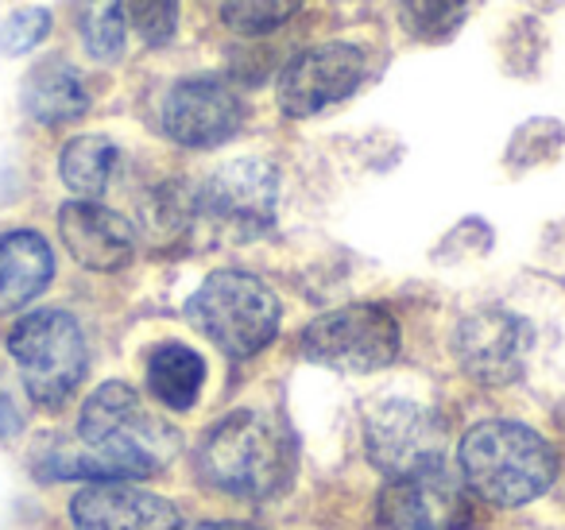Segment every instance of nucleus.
<instances>
[{
  "instance_id": "obj_1",
  "label": "nucleus",
  "mask_w": 565,
  "mask_h": 530,
  "mask_svg": "<svg viewBox=\"0 0 565 530\" xmlns=\"http://www.w3.org/2000/svg\"><path fill=\"white\" fill-rule=\"evenodd\" d=\"M194 468L221 496L271 499L295 476V442L267 414L233 411L202 434Z\"/></svg>"
},
{
  "instance_id": "obj_2",
  "label": "nucleus",
  "mask_w": 565,
  "mask_h": 530,
  "mask_svg": "<svg viewBox=\"0 0 565 530\" xmlns=\"http://www.w3.org/2000/svg\"><path fill=\"white\" fill-rule=\"evenodd\" d=\"M457 465L469 491L484 504L523 507L554 488L562 460L554 445L526 422L488 418L461 437Z\"/></svg>"
},
{
  "instance_id": "obj_3",
  "label": "nucleus",
  "mask_w": 565,
  "mask_h": 530,
  "mask_svg": "<svg viewBox=\"0 0 565 530\" xmlns=\"http://www.w3.org/2000/svg\"><path fill=\"white\" fill-rule=\"evenodd\" d=\"M78 442L102 453L120 480H148L171 465L182 437L143 406L136 388L109 380L82 403Z\"/></svg>"
},
{
  "instance_id": "obj_4",
  "label": "nucleus",
  "mask_w": 565,
  "mask_h": 530,
  "mask_svg": "<svg viewBox=\"0 0 565 530\" xmlns=\"http://www.w3.org/2000/svg\"><path fill=\"white\" fill-rule=\"evenodd\" d=\"M186 318L225 357L248 360L279 337L282 306L279 295L259 275L241 272V267H221V272L205 275L202 287L190 295Z\"/></svg>"
},
{
  "instance_id": "obj_5",
  "label": "nucleus",
  "mask_w": 565,
  "mask_h": 530,
  "mask_svg": "<svg viewBox=\"0 0 565 530\" xmlns=\"http://www.w3.org/2000/svg\"><path fill=\"white\" fill-rule=\"evenodd\" d=\"M9 357L35 406L58 411L74 399L89 372V344L71 310H28L9 329Z\"/></svg>"
},
{
  "instance_id": "obj_6",
  "label": "nucleus",
  "mask_w": 565,
  "mask_h": 530,
  "mask_svg": "<svg viewBox=\"0 0 565 530\" xmlns=\"http://www.w3.org/2000/svg\"><path fill=\"white\" fill-rule=\"evenodd\" d=\"M399 321L380 303H353L315 318L302 329V357L333 372L369 375L399 357Z\"/></svg>"
},
{
  "instance_id": "obj_7",
  "label": "nucleus",
  "mask_w": 565,
  "mask_h": 530,
  "mask_svg": "<svg viewBox=\"0 0 565 530\" xmlns=\"http://www.w3.org/2000/svg\"><path fill=\"white\" fill-rule=\"evenodd\" d=\"M376 519L387 530H472L477 499L469 484L446 465L418 468L407 476H387L376 499Z\"/></svg>"
},
{
  "instance_id": "obj_8",
  "label": "nucleus",
  "mask_w": 565,
  "mask_h": 530,
  "mask_svg": "<svg viewBox=\"0 0 565 530\" xmlns=\"http://www.w3.org/2000/svg\"><path fill=\"white\" fill-rule=\"evenodd\" d=\"M364 78H369V55L356 43L330 40L307 47L282 66L279 82H275V97L291 120H307L349 102L364 86Z\"/></svg>"
},
{
  "instance_id": "obj_9",
  "label": "nucleus",
  "mask_w": 565,
  "mask_h": 530,
  "mask_svg": "<svg viewBox=\"0 0 565 530\" xmlns=\"http://www.w3.org/2000/svg\"><path fill=\"white\" fill-rule=\"evenodd\" d=\"M248 105L221 78H179L159 102V132L190 151H213L244 128Z\"/></svg>"
},
{
  "instance_id": "obj_10",
  "label": "nucleus",
  "mask_w": 565,
  "mask_h": 530,
  "mask_svg": "<svg viewBox=\"0 0 565 530\" xmlns=\"http://www.w3.org/2000/svg\"><path fill=\"white\" fill-rule=\"evenodd\" d=\"M364 449L384 476H407L446 465V426L423 403L380 399L364 414Z\"/></svg>"
},
{
  "instance_id": "obj_11",
  "label": "nucleus",
  "mask_w": 565,
  "mask_h": 530,
  "mask_svg": "<svg viewBox=\"0 0 565 530\" xmlns=\"http://www.w3.org/2000/svg\"><path fill=\"white\" fill-rule=\"evenodd\" d=\"M457 364L484 388H508L526 372L534 352V326L508 306H480L454 333Z\"/></svg>"
},
{
  "instance_id": "obj_12",
  "label": "nucleus",
  "mask_w": 565,
  "mask_h": 530,
  "mask_svg": "<svg viewBox=\"0 0 565 530\" xmlns=\"http://www.w3.org/2000/svg\"><path fill=\"white\" fill-rule=\"evenodd\" d=\"M198 202L228 233L259 236L275 221L279 171L267 159H233L198 190Z\"/></svg>"
},
{
  "instance_id": "obj_13",
  "label": "nucleus",
  "mask_w": 565,
  "mask_h": 530,
  "mask_svg": "<svg viewBox=\"0 0 565 530\" xmlns=\"http://www.w3.org/2000/svg\"><path fill=\"white\" fill-rule=\"evenodd\" d=\"M74 530H179L182 515L171 499L128 480H94L71 499Z\"/></svg>"
},
{
  "instance_id": "obj_14",
  "label": "nucleus",
  "mask_w": 565,
  "mask_h": 530,
  "mask_svg": "<svg viewBox=\"0 0 565 530\" xmlns=\"http://www.w3.org/2000/svg\"><path fill=\"white\" fill-rule=\"evenodd\" d=\"M58 236L86 272H120L136 256V229L97 198H74L58 210Z\"/></svg>"
},
{
  "instance_id": "obj_15",
  "label": "nucleus",
  "mask_w": 565,
  "mask_h": 530,
  "mask_svg": "<svg viewBox=\"0 0 565 530\" xmlns=\"http://www.w3.org/2000/svg\"><path fill=\"white\" fill-rule=\"evenodd\" d=\"M55 279V252L35 229H9L0 236V310H24Z\"/></svg>"
},
{
  "instance_id": "obj_16",
  "label": "nucleus",
  "mask_w": 565,
  "mask_h": 530,
  "mask_svg": "<svg viewBox=\"0 0 565 530\" xmlns=\"http://www.w3.org/2000/svg\"><path fill=\"white\" fill-rule=\"evenodd\" d=\"M94 105L82 71L66 59H43L24 78V109L35 125L58 128L82 120Z\"/></svg>"
},
{
  "instance_id": "obj_17",
  "label": "nucleus",
  "mask_w": 565,
  "mask_h": 530,
  "mask_svg": "<svg viewBox=\"0 0 565 530\" xmlns=\"http://www.w3.org/2000/svg\"><path fill=\"white\" fill-rule=\"evenodd\" d=\"M143 383H148L151 399H159L167 411H190L205 388L202 352L182 341L156 344L148 352V364H143Z\"/></svg>"
},
{
  "instance_id": "obj_18",
  "label": "nucleus",
  "mask_w": 565,
  "mask_h": 530,
  "mask_svg": "<svg viewBox=\"0 0 565 530\" xmlns=\"http://www.w3.org/2000/svg\"><path fill=\"white\" fill-rule=\"evenodd\" d=\"M120 167V148L109 136H74L58 156V179L74 198H102Z\"/></svg>"
},
{
  "instance_id": "obj_19",
  "label": "nucleus",
  "mask_w": 565,
  "mask_h": 530,
  "mask_svg": "<svg viewBox=\"0 0 565 530\" xmlns=\"http://www.w3.org/2000/svg\"><path fill=\"white\" fill-rule=\"evenodd\" d=\"M78 40L94 63H117L128 47V0H74Z\"/></svg>"
},
{
  "instance_id": "obj_20",
  "label": "nucleus",
  "mask_w": 565,
  "mask_h": 530,
  "mask_svg": "<svg viewBox=\"0 0 565 530\" xmlns=\"http://www.w3.org/2000/svg\"><path fill=\"white\" fill-rule=\"evenodd\" d=\"M495 59H500V71L515 82H534L546 71L550 59V35L542 28L539 17H519L508 20L495 35Z\"/></svg>"
},
{
  "instance_id": "obj_21",
  "label": "nucleus",
  "mask_w": 565,
  "mask_h": 530,
  "mask_svg": "<svg viewBox=\"0 0 565 530\" xmlns=\"http://www.w3.org/2000/svg\"><path fill=\"white\" fill-rule=\"evenodd\" d=\"M472 12V0H395V17L407 40L441 47L465 28Z\"/></svg>"
},
{
  "instance_id": "obj_22",
  "label": "nucleus",
  "mask_w": 565,
  "mask_h": 530,
  "mask_svg": "<svg viewBox=\"0 0 565 530\" xmlns=\"http://www.w3.org/2000/svg\"><path fill=\"white\" fill-rule=\"evenodd\" d=\"M565 156V125L557 117H531L503 144V167L515 174L539 171Z\"/></svg>"
},
{
  "instance_id": "obj_23",
  "label": "nucleus",
  "mask_w": 565,
  "mask_h": 530,
  "mask_svg": "<svg viewBox=\"0 0 565 530\" xmlns=\"http://www.w3.org/2000/svg\"><path fill=\"white\" fill-rule=\"evenodd\" d=\"M299 9L302 0H225L221 20H225L228 32L244 35V40H259V35L279 32Z\"/></svg>"
},
{
  "instance_id": "obj_24",
  "label": "nucleus",
  "mask_w": 565,
  "mask_h": 530,
  "mask_svg": "<svg viewBox=\"0 0 565 530\" xmlns=\"http://www.w3.org/2000/svg\"><path fill=\"white\" fill-rule=\"evenodd\" d=\"M47 35H51V9H43V4L17 9L0 24V55H9V59L32 55Z\"/></svg>"
},
{
  "instance_id": "obj_25",
  "label": "nucleus",
  "mask_w": 565,
  "mask_h": 530,
  "mask_svg": "<svg viewBox=\"0 0 565 530\" xmlns=\"http://www.w3.org/2000/svg\"><path fill=\"white\" fill-rule=\"evenodd\" d=\"M128 28L148 47H167L179 32V0H128Z\"/></svg>"
},
{
  "instance_id": "obj_26",
  "label": "nucleus",
  "mask_w": 565,
  "mask_h": 530,
  "mask_svg": "<svg viewBox=\"0 0 565 530\" xmlns=\"http://www.w3.org/2000/svg\"><path fill=\"white\" fill-rule=\"evenodd\" d=\"M488 248H492V225L480 218H465L441 236V244L434 248V264H469L488 256Z\"/></svg>"
},
{
  "instance_id": "obj_27",
  "label": "nucleus",
  "mask_w": 565,
  "mask_h": 530,
  "mask_svg": "<svg viewBox=\"0 0 565 530\" xmlns=\"http://www.w3.org/2000/svg\"><path fill=\"white\" fill-rule=\"evenodd\" d=\"M20 430V411L4 391H0V437H12Z\"/></svg>"
},
{
  "instance_id": "obj_28",
  "label": "nucleus",
  "mask_w": 565,
  "mask_h": 530,
  "mask_svg": "<svg viewBox=\"0 0 565 530\" xmlns=\"http://www.w3.org/2000/svg\"><path fill=\"white\" fill-rule=\"evenodd\" d=\"M186 530H264V527H256V522H194Z\"/></svg>"
},
{
  "instance_id": "obj_29",
  "label": "nucleus",
  "mask_w": 565,
  "mask_h": 530,
  "mask_svg": "<svg viewBox=\"0 0 565 530\" xmlns=\"http://www.w3.org/2000/svg\"><path fill=\"white\" fill-rule=\"evenodd\" d=\"M523 4H531L534 12H557V9H565V0H523Z\"/></svg>"
},
{
  "instance_id": "obj_30",
  "label": "nucleus",
  "mask_w": 565,
  "mask_h": 530,
  "mask_svg": "<svg viewBox=\"0 0 565 530\" xmlns=\"http://www.w3.org/2000/svg\"><path fill=\"white\" fill-rule=\"evenodd\" d=\"M562 422H565V418H562Z\"/></svg>"
}]
</instances>
